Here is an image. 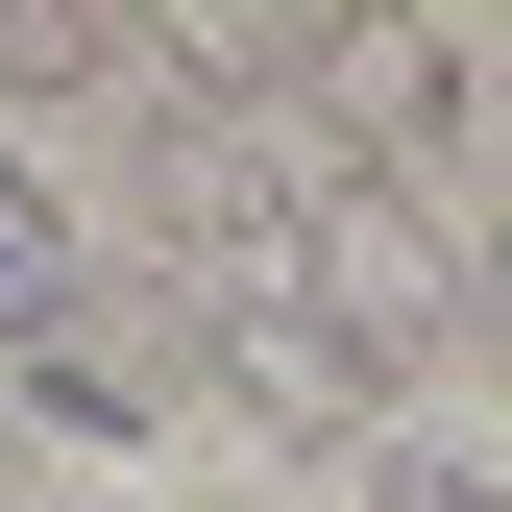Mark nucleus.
Instances as JSON below:
<instances>
[{"mask_svg":"<svg viewBox=\"0 0 512 512\" xmlns=\"http://www.w3.org/2000/svg\"><path fill=\"white\" fill-rule=\"evenodd\" d=\"M293 98L342 122V147H391V171H439V147L488 122V98H464V49H415V25H317V49H293Z\"/></svg>","mask_w":512,"mask_h":512,"instance_id":"nucleus-1","label":"nucleus"},{"mask_svg":"<svg viewBox=\"0 0 512 512\" xmlns=\"http://www.w3.org/2000/svg\"><path fill=\"white\" fill-rule=\"evenodd\" d=\"M0 317H25V342H49V317H98V293H74V220H49L25 147H0Z\"/></svg>","mask_w":512,"mask_h":512,"instance_id":"nucleus-2","label":"nucleus"},{"mask_svg":"<svg viewBox=\"0 0 512 512\" xmlns=\"http://www.w3.org/2000/svg\"><path fill=\"white\" fill-rule=\"evenodd\" d=\"M25 415H74V439H122V415H147V366H122L98 317H49V342H25Z\"/></svg>","mask_w":512,"mask_h":512,"instance_id":"nucleus-3","label":"nucleus"},{"mask_svg":"<svg viewBox=\"0 0 512 512\" xmlns=\"http://www.w3.org/2000/svg\"><path fill=\"white\" fill-rule=\"evenodd\" d=\"M366 512H512V464H464V439H366Z\"/></svg>","mask_w":512,"mask_h":512,"instance_id":"nucleus-4","label":"nucleus"},{"mask_svg":"<svg viewBox=\"0 0 512 512\" xmlns=\"http://www.w3.org/2000/svg\"><path fill=\"white\" fill-rule=\"evenodd\" d=\"M488 122H512V98H488Z\"/></svg>","mask_w":512,"mask_h":512,"instance_id":"nucleus-5","label":"nucleus"}]
</instances>
